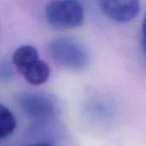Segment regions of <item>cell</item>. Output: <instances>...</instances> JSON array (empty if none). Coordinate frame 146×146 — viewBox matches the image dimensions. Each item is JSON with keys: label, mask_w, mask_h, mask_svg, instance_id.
I'll return each instance as SVG.
<instances>
[{"label": "cell", "mask_w": 146, "mask_h": 146, "mask_svg": "<svg viewBox=\"0 0 146 146\" xmlns=\"http://www.w3.org/2000/svg\"><path fill=\"white\" fill-rule=\"evenodd\" d=\"M48 52L60 66L71 70H82L89 63L87 51L78 42L68 38H57L48 44Z\"/></svg>", "instance_id": "6da1fadb"}, {"label": "cell", "mask_w": 146, "mask_h": 146, "mask_svg": "<svg viewBox=\"0 0 146 146\" xmlns=\"http://www.w3.org/2000/svg\"><path fill=\"white\" fill-rule=\"evenodd\" d=\"M45 17L48 23L55 28H76L83 24L84 8L78 1H52L46 5Z\"/></svg>", "instance_id": "7a4b0ae2"}, {"label": "cell", "mask_w": 146, "mask_h": 146, "mask_svg": "<svg viewBox=\"0 0 146 146\" xmlns=\"http://www.w3.org/2000/svg\"><path fill=\"white\" fill-rule=\"evenodd\" d=\"M16 103L26 115L38 121L51 119L59 112V106L56 99L43 92H21L16 97Z\"/></svg>", "instance_id": "3957f363"}, {"label": "cell", "mask_w": 146, "mask_h": 146, "mask_svg": "<svg viewBox=\"0 0 146 146\" xmlns=\"http://www.w3.org/2000/svg\"><path fill=\"white\" fill-rule=\"evenodd\" d=\"M99 4L109 19L121 23L132 21L140 11V3L138 1H101Z\"/></svg>", "instance_id": "277c9868"}, {"label": "cell", "mask_w": 146, "mask_h": 146, "mask_svg": "<svg viewBox=\"0 0 146 146\" xmlns=\"http://www.w3.org/2000/svg\"><path fill=\"white\" fill-rule=\"evenodd\" d=\"M21 74L26 81L32 86H40L45 83L50 74L49 65L43 60L38 59L30 64Z\"/></svg>", "instance_id": "5b68a950"}, {"label": "cell", "mask_w": 146, "mask_h": 146, "mask_svg": "<svg viewBox=\"0 0 146 146\" xmlns=\"http://www.w3.org/2000/svg\"><path fill=\"white\" fill-rule=\"evenodd\" d=\"M38 59H39L38 50L35 47L29 44L20 46L12 56V62L20 74Z\"/></svg>", "instance_id": "8992f818"}, {"label": "cell", "mask_w": 146, "mask_h": 146, "mask_svg": "<svg viewBox=\"0 0 146 146\" xmlns=\"http://www.w3.org/2000/svg\"><path fill=\"white\" fill-rule=\"evenodd\" d=\"M16 120L12 112L3 104L0 105V139L9 137L15 130Z\"/></svg>", "instance_id": "52a82bcc"}, {"label": "cell", "mask_w": 146, "mask_h": 146, "mask_svg": "<svg viewBox=\"0 0 146 146\" xmlns=\"http://www.w3.org/2000/svg\"><path fill=\"white\" fill-rule=\"evenodd\" d=\"M142 42L143 46L146 50V15L142 23Z\"/></svg>", "instance_id": "ba28073f"}, {"label": "cell", "mask_w": 146, "mask_h": 146, "mask_svg": "<svg viewBox=\"0 0 146 146\" xmlns=\"http://www.w3.org/2000/svg\"><path fill=\"white\" fill-rule=\"evenodd\" d=\"M23 146H50L48 144H44V143H40V144H32V145H23Z\"/></svg>", "instance_id": "9c48e42d"}]
</instances>
